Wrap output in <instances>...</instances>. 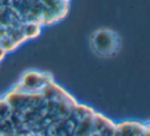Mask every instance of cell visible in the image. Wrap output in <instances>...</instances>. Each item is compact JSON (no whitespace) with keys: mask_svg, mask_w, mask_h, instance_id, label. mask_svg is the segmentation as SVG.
Returning <instances> with one entry per match:
<instances>
[{"mask_svg":"<svg viewBox=\"0 0 150 136\" xmlns=\"http://www.w3.org/2000/svg\"><path fill=\"white\" fill-rule=\"evenodd\" d=\"M92 48L96 53L108 56L115 53L118 49V36L110 30H99L92 36Z\"/></svg>","mask_w":150,"mask_h":136,"instance_id":"obj_1","label":"cell"}]
</instances>
